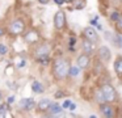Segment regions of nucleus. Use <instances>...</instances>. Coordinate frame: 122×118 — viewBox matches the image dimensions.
<instances>
[{
  "mask_svg": "<svg viewBox=\"0 0 122 118\" xmlns=\"http://www.w3.org/2000/svg\"><path fill=\"white\" fill-rule=\"evenodd\" d=\"M70 60L66 58H56L53 64V73L55 79L58 80H64L68 76V70H70Z\"/></svg>",
  "mask_w": 122,
  "mask_h": 118,
  "instance_id": "nucleus-1",
  "label": "nucleus"
},
{
  "mask_svg": "<svg viewBox=\"0 0 122 118\" xmlns=\"http://www.w3.org/2000/svg\"><path fill=\"white\" fill-rule=\"evenodd\" d=\"M101 93H102L104 96V100H105V102H112V104H114V102L118 101V93H117V89L114 88V85H112L110 83H106V84H102L100 88Z\"/></svg>",
  "mask_w": 122,
  "mask_h": 118,
  "instance_id": "nucleus-2",
  "label": "nucleus"
},
{
  "mask_svg": "<svg viewBox=\"0 0 122 118\" xmlns=\"http://www.w3.org/2000/svg\"><path fill=\"white\" fill-rule=\"evenodd\" d=\"M98 110H100L101 115L106 118H113L117 114V109L112 102H102V104H98Z\"/></svg>",
  "mask_w": 122,
  "mask_h": 118,
  "instance_id": "nucleus-3",
  "label": "nucleus"
},
{
  "mask_svg": "<svg viewBox=\"0 0 122 118\" xmlns=\"http://www.w3.org/2000/svg\"><path fill=\"white\" fill-rule=\"evenodd\" d=\"M96 54H97V58L102 64H108L112 60V51L108 46H100L96 49Z\"/></svg>",
  "mask_w": 122,
  "mask_h": 118,
  "instance_id": "nucleus-4",
  "label": "nucleus"
},
{
  "mask_svg": "<svg viewBox=\"0 0 122 118\" xmlns=\"http://www.w3.org/2000/svg\"><path fill=\"white\" fill-rule=\"evenodd\" d=\"M8 29H9V33L12 36H19V34H21L25 30V22L22 20H20V18H17V20L12 21L9 24Z\"/></svg>",
  "mask_w": 122,
  "mask_h": 118,
  "instance_id": "nucleus-5",
  "label": "nucleus"
},
{
  "mask_svg": "<svg viewBox=\"0 0 122 118\" xmlns=\"http://www.w3.org/2000/svg\"><path fill=\"white\" fill-rule=\"evenodd\" d=\"M66 13L63 10H58V12L54 15V26H55L56 30H63L64 26H66Z\"/></svg>",
  "mask_w": 122,
  "mask_h": 118,
  "instance_id": "nucleus-6",
  "label": "nucleus"
},
{
  "mask_svg": "<svg viewBox=\"0 0 122 118\" xmlns=\"http://www.w3.org/2000/svg\"><path fill=\"white\" fill-rule=\"evenodd\" d=\"M96 49H97V43H95V42L89 41V39L84 38L81 42V50L83 52H85V54L88 55H93L96 52Z\"/></svg>",
  "mask_w": 122,
  "mask_h": 118,
  "instance_id": "nucleus-7",
  "label": "nucleus"
},
{
  "mask_svg": "<svg viewBox=\"0 0 122 118\" xmlns=\"http://www.w3.org/2000/svg\"><path fill=\"white\" fill-rule=\"evenodd\" d=\"M83 34H84V38L89 39V41L95 42V43H98V42H100L98 33L96 31L95 28H92V26H87V28L83 30Z\"/></svg>",
  "mask_w": 122,
  "mask_h": 118,
  "instance_id": "nucleus-8",
  "label": "nucleus"
},
{
  "mask_svg": "<svg viewBox=\"0 0 122 118\" xmlns=\"http://www.w3.org/2000/svg\"><path fill=\"white\" fill-rule=\"evenodd\" d=\"M89 64H91V55L85 54V52H81L76 60V66L80 70H85V68L89 67Z\"/></svg>",
  "mask_w": 122,
  "mask_h": 118,
  "instance_id": "nucleus-9",
  "label": "nucleus"
},
{
  "mask_svg": "<svg viewBox=\"0 0 122 118\" xmlns=\"http://www.w3.org/2000/svg\"><path fill=\"white\" fill-rule=\"evenodd\" d=\"M38 39H40V34H38V31H36V30H29V31H26V33L24 34V41L26 42V43H29V45L36 43Z\"/></svg>",
  "mask_w": 122,
  "mask_h": 118,
  "instance_id": "nucleus-10",
  "label": "nucleus"
},
{
  "mask_svg": "<svg viewBox=\"0 0 122 118\" xmlns=\"http://www.w3.org/2000/svg\"><path fill=\"white\" fill-rule=\"evenodd\" d=\"M113 70H114V73L117 75V77L122 80V55H118V56L114 59Z\"/></svg>",
  "mask_w": 122,
  "mask_h": 118,
  "instance_id": "nucleus-11",
  "label": "nucleus"
},
{
  "mask_svg": "<svg viewBox=\"0 0 122 118\" xmlns=\"http://www.w3.org/2000/svg\"><path fill=\"white\" fill-rule=\"evenodd\" d=\"M20 108H21L22 110H33L36 108V101L33 98H22L21 101L19 102Z\"/></svg>",
  "mask_w": 122,
  "mask_h": 118,
  "instance_id": "nucleus-12",
  "label": "nucleus"
},
{
  "mask_svg": "<svg viewBox=\"0 0 122 118\" xmlns=\"http://www.w3.org/2000/svg\"><path fill=\"white\" fill-rule=\"evenodd\" d=\"M62 110H63V108H62L59 104H56V102H51V105L49 106V109L46 110V112H47L49 115L54 117V115H59V114H61Z\"/></svg>",
  "mask_w": 122,
  "mask_h": 118,
  "instance_id": "nucleus-13",
  "label": "nucleus"
},
{
  "mask_svg": "<svg viewBox=\"0 0 122 118\" xmlns=\"http://www.w3.org/2000/svg\"><path fill=\"white\" fill-rule=\"evenodd\" d=\"M50 50H51L50 45H41V46L38 47L37 50H36V55H37V56H42V55H49Z\"/></svg>",
  "mask_w": 122,
  "mask_h": 118,
  "instance_id": "nucleus-14",
  "label": "nucleus"
},
{
  "mask_svg": "<svg viewBox=\"0 0 122 118\" xmlns=\"http://www.w3.org/2000/svg\"><path fill=\"white\" fill-rule=\"evenodd\" d=\"M113 38L110 39L112 42H113V45L116 47H118V49H122V33H119V31H117V33H114Z\"/></svg>",
  "mask_w": 122,
  "mask_h": 118,
  "instance_id": "nucleus-15",
  "label": "nucleus"
},
{
  "mask_svg": "<svg viewBox=\"0 0 122 118\" xmlns=\"http://www.w3.org/2000/svg\"><path fill=\"white\" fill-rule=\"evenodd\" d=\"M51 105V100L49 98H42L40 102H38V109L41 110V112H46V110L49 109V106Z\"/></svg>",
  "mask_w": 122,
  "mask_h": 118,
  "instance_id": "nucleus-16",
  "label": "nucleus"
},
{
  "mask_svg": "<svg viewBox=\"0 0 122 118\" xmlns=\"http://www.w3.org/2000/svg\"><path fill=\"white\" fill-rule=\"evenodd\" d=\"M32 89L34 93H43V85L40 83V81H33L32 83Z\"/></svg>",
  "mask_w": 122,
  "mask_h": 118,
  "instance_id": "nucleus-17",
  "label": "nucleus"
},
{
  "mask_svg": "<svg viewBox=\"0 0 122 118\" xmlns=\"http://www.w3.org/2000/svg\"><path fill=\"white\" fill-rule=\"evenodd\" d=\"M79 73H80V68L77 67V66H70L68 76H71V77H76V76H79Z\"/></svg>",
  "mask_w": 122,
  "mask_h": 118,
  "instance_id": "nucleus-18",
  "label": "nucleus"
},
{
  "mask_svg": "<svg viewBox=\"0 0 122 118\" xmlns=\"http://www.w3.org/2000/svg\"><path fill=\"white\" fill-rule=\"evenodd\" d=\"M72 3H74L76 9H83V8L85 7V4H87L85 0H72Z\"/></svg>",
  "mask_w": 122,
  "mask_h": 118,
  "instance_id": "nucleus-19",
  "label": "nucleus"
},
{
  "mask_svg": "<svg viewBox=\"0 0 122 118\" xmlns=\"http://www.w3.org/2000/svg\"><path fill=\"white\" fill-rule=\"evenodd\" d=\"M119 17H121V12H118V10H113V12L110 13V21L114 24L119 20Z\"/></svg>",
  "mask_w": 122,
  "mask_h": 118,
  "instance_id": "nucleus-20",
  "label": "nucleus"
},
{
  "mask_svg": "<svg viewBox=\"0 0 122 118\" xmlns=\"http://www.w3.org/2000/svg\"><path fill=\"white\" fill-rule=\"evenodd\" d=\"M8 113V104H1L0 105V118H3Z\"/></svg>",
  "mask_w": 122,
  "mask_h": 118,
  "instance_id": "nucleus-21",
  "label": "nucleus"
},
{
  "mask_svg": "<svg viewBox=\"0 0 122 118\" xmlns=\"http://www.w3.org/2000/svg\"><path fill=\"white\" fill-rule=\"evenodd\" d=\"M95 98H96V101H97L98 104H102V102H105V100H104V96H102V93H101L100 89H97V91H96Z\"/></svg>",
  "mask_w": 122,
  "mask_h": 118,
  "instance_id": "nucleus-22",
  "label": "nucleus"
},
{
  "mask_svg": "<svg viewBox=\"0 0 122 118\" xmlns=\"http://www.w3.org/2000/svg\"><path fill=\"white\" fill-rule=\"evenodd\" d=\"M8 54V46L4 43H0V55H7Z\"/></svg>",
  "mask_w": 122,
  "mask_h": 118,
  "instance_id": "nucleus-23",
  "label": "nucleus"
},
{
  "mask_svg": "<svg viewBox=\"0 0 122 118\" xmlns=\"http://www.w3.org/2000/svg\"><path fill=\"white\" fill-rule=\"evenodd\" d=\"M116 26H117V31L122 33V13H121V17H119V20L116 22Z\"/></svg>",
  "mask_w": 122,
  "mask_h": 118,
  "instance_id": "nucleus-24",
  "label": "nucleus"
},
{
  "mask_svg": "<svg viewBox=\"0 0 122 118\" xmlns=\"http://www.w3.org/2000/svg\"><path fill=\"white\" fill-rule=\"evenodd\" d=\"M70 105H71V100H66V101L63 102V105H62V108H63V109H68Z\"/></svg>",
  "mask_w": 122,
  "mask_h": 118,
  "instance_id": "nucleus-25",
  "label": "nucleus"
},
{
  "mask_svg": "<svg viewBox=\"0 0 122 118\" xmlns=\"http://www.w3.org/2000/svg\"><path fill=\"white\" fill-rule=\"evenodd\" d=\"M75 41H76V39H75L74 37H72V38L70 39V49H71V50H74V45H75Z\"/></svg>",
  "mask_w": 122,
  "mask_h": 118,
  "instance_id": "nucleus-26",
  "label": "nucleus"
},
{
  "mask_svg": "<svg viewBox=\"0 0 122 118\" xmlns=\"http://www.w3.org/2000/svg\"><path fill=\"white\" fill-rule=\"evenodd\" d=\"M15 100H16V98H15V96H9L8 97V104H13Z\"/></svg>",
  "mask_w": 122,
  "mask_h": 118,
  "instance_id": "nucleus-27",
  "label": "nucleus"
},
{
  "mask_svg": "<svg viewBox=\"0 0 122 118\" xmlns=\"http://www.w3.org/2000/svg\"><path fill=\"white\" fill-rule=\"evenodd\" d=\"M54 3H55L56 5H63L64 4V0H54Z\"/></svg>",
  "mask_w": 122,
  "mask_h": 118,
  "instance_id": "nucleus-28",
  "label": "nucleus"
},
{
  "mask_svg": "<svg viewBox=\"0 0 122 118\" xmlns=\"http://www.w3.org/2000/svg\"><path fill=\"white\" fill-rule=\"evenodd\" d=\"M68 109L71 110V112H74V110L76 109V105H75V104H72V102H71V105H70V106H68Z\"/></svg>",
  "mask_w": 122,
  "mask_h": 118,
  "instance_id": "nucleus-29",
  "label": "nucleus"
},
{
  "mask_svg": "<svg viewBox=\"0 0 122 118\" xmlns=\"http://www.w3.org/2000/svg\"><path fill=\"white\" fill-rule=\"evenodd\" d=\"M93 26H96V29H98V30H102V26H101L100 24H97V22H96Z\"/></svg>",
  "mask_w": 122,
  "mask_h": 118,
  "instance_id": "nucleus-30",
  "label": "nucleus"
},
{
  "mask_svg": "<svg viewBox=\"0 0 122 118\" xmlns=\"http://www.w3.org/2000/svg\"><path fill=\"white\" fill-rule=\"evenodd\" d=\"M38 1H40L41 4H47V3H49V0H38Z\"/></svg>",
  "mask_w": 122,
  "mask_h": 118,
  "instance_id": "nucleus-31",
  "label": "nucleus"
},
{
  "mask_svg": "<svg viewBox=\"0 0 122 118\" xmlns=\"http://www.w3.org/2000/svg\"><path fill=\"white\" fill-rule=\"evenodd\" d=\"M3 34H4V30L1 28H0V37H3Z\"/></svg>",
  "mask_w": 122,
  "mask_h": 118,
  "instance_id": "nucleus-32",
  "label": "nucleus"
},
{
  "mask_svg": "<svg viewBox=\"0 0 122 118\" xmlns=\"http://www.w3.org/2000/svg\"><path fill=\"white\" fill-rule=\"evenodd\" d=\"M72 0H64V3H71Z\"/></svg>",
  "mask_w": 122,
  "mask_h": 118,
  "instance_id": "nucleus-33",
  "label": "nucleus"
},
{
  "mask_svg": "<svg viewBox=\"0 0 122 118\" xmlns=\"http://www.w3.org/2000/svg\"><path fill=\"white\" fill-rule=\"evenodd\" d=\"M118 1H119V3H122V0H118Z\"/></svg>",
  "mask_w": 122,
  "mask_h": 118,
  "instance_id": "nucleus-34",
  "label": "nucleus"
},
{
  "mask_svg": "<svg viewBox=\"0 0 122 118\" xmlns=\"http://www.w3.org/2000/svg\"><path fill=\"white\" fill-rule=\"evenodd\" d=\"M0 101H1V96H0Z\"/></svg>",
  "mask_w": 122,
  "mask_h": 118,
  "instance_id": "nucleus-35",
  "label": "nucleus"
}]
</instances>
